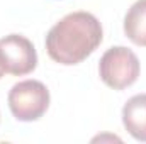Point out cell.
Returning <instances> with one entry per match:
<instances>
[{"label":"cell","instance_id":"obj_1","mask_svg":"<svg viewBox=\"0 0 146 144\" xmlns=\"http://www.w3.org/2000/svg\"><path fill=\"white\" fill-rule=\"evenodd\" d=\"M99 19L85 10L72 12L56 22L46 36V51L60 65L72 66L87 59L102 42Z\"/></svg>","mask_w":146,"mask_h":144},{"label":"cell","instance_id":"obj_2","mask_svg":"<svg viewBox=\"0 0 146 144\" xmlns=\"http://www.w3.org/2000/svg\"><path fill=\"white\" fill-rule=\"evenodd\" d=\"M141 71V65L134 51L126 46L109 48L99 63L100 80L114 90H124L136 83Z\"/></svg>","mask_w":146,"mask_h":144},{"label":"cell","instance_id":"obj_5","mask_svg":"<svg viewBox=\"0 0 146 144\" xmlns=\"http://www.w3.org/2000/svg\"><path fill=\"white\" fill-rule=\"evenodd\" d=\"M122 124L136 141L146 143V93L134 95L124 104Z\"/></svg>","mask_w":146,"mask_h":144},{"label":"cell","instance_id":"obj_6","mask_svg":"<svg viewBox=\"0 0 146 144\" xmlns=\"http://www.w3.org/2000/svg\"><path fill=\"white\" fill-rule=\"evenodd\" d=\"M124 32L134 44L146 46V0H136L129 7L124 17Z\"/></svg>","mask_w":146,"mask_h":144},{"label":"cell","instance_id":"obj_3","mask_svg":"<svg viewBox=\"0 0 146 144\" xmlns=\"http://www.w3.org/2000/svg\"><path fill=\"white\" fill-rule=\"evenodd\" d=\"M7 102L17 120L33 122L46 114L49 107V90L39 80H24L10 88Z\"/></svg>","mask_w":146,"mask_h":144},{"label":"cell","instance_id":"obj_7","mask_svg":"<svg viewBox=\"0 0 146 144\" xmlns=\"http://www.w3.org/2000/svg\"><path fill=\"white\" fill-rule=\"evenodd\" d=\"M5 75V68H3V61H2V54H0V78Z\"/></svg>","mask_w":146,"mask_h":144},{"label":"cell","instance_id":"obj_4","mask_svg":"<svg viewBox=\"0 0 146 144\" xmlns=\"http://www.w3.org/2000/svg\"><path fill=\"white\" fill-rule=\"evenodd\" d=\"M0 54L5 73L22 76L37 66V53L34 44L22 34H9L0 39Z\"/></svg>","mask_w":146,"mask_h":144}]
</instances>
